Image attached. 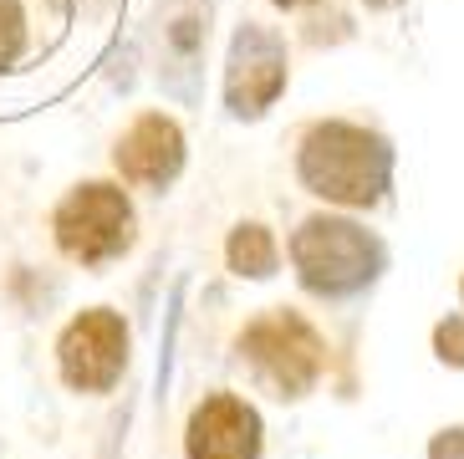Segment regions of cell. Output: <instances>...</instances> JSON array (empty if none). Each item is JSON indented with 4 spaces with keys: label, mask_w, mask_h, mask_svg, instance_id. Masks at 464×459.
<instances>
[{
    "label": "cell",
    "mask_w": 464,
    "mask_h": 459,
    "mask_svg": "<svg viewBox=\"0 0 464 459\" xmlns=\"http://www.w3.org/2000/svg\"><path fill=\"white\" fill-rule=\"evenodd\" d=\"M123 0H0V118L46 108L102 62Z\"/></svg>",
    "instance_id": "6da1fadb"
},
{
    "label": "cell",
    "mask_w": 464,
    "mask_h": 459,
    "mask_svg": "<svg viewBox=\"0 0 464 459\" xmlns=\"http://www.w3.org/2000/svg\"><path fill=\"white\" fill-rule=\"evenodd\" d=\"M296 179L316 200L342 204V210H368L393 179V149L362 122L322 118L296 138Z\"/></svg>",
    "instance_id": "7a4b0ae2"
},
{
    "label": "cell",
    "mask_w": 464,
    "mask_h": 459,
    "mask_svg": "<svg viewBox=\"0 0 464 459\" xmlns=\"http://www.w3.org/2000/svg\"><path fill=\"white\" fill-rule=\"evenodd\" d=\"M382 240L368 235L357 220L342 215H312L301 220L291 235V266H296L301 286L316 297H353L368 281H378L382 270Z\"/></svg>",
    "instance_id": "3957f363"
},
{
    "label": "cell",
    "mask_w": 464,
    "mask_h": 459,
    "mask_svg": "<svg viewBox=\"0 0 464 459\" xmlns=\"http://www.w3.org/2000/svg\"><path fill=\"white\" fill-rule=\"evenodd\" d=\"M240 357L266 388H276V398H306L322 378V367H327V342L301 311L271 307L260 311L256 322H246Z\"/></svg>",
    "instance_id": "277c9868"
},
{
    "label": "cell",
    "mask_w": 464,
    "mask_h": 459,
    "mask_svg": "<svg viewBox=\"0 0 464 459\" xmlns=\"http://www.w3.org/2000/svg\"><path fill=\"white\" fill-rule=\"evenodd\" d=\"M52 235H56V250L72 260V266H108L118 260L133 245L138 235V220H133V204L118 184H77L67 200L52 210Z\"/></svg>",
    "instance_id": "5b68a950"
},
{
    "label": "cell",
    "mask_w": 464,
    "mask_h": 459,
    "mask_svg": "<svg viewBox=\"0 0 464 459\" xmlns=\"http://www.w3.org/2000/svg\"><path fill=\"white\" fill-rule=\"evenodd\" d=\"M56 367L72 393H108L128 367V327L112 307L77 311L56 337Z\"/></svg>",
    "instance_id": "8992f818"
},
{
    "label": "cell",
    "mask_w": 464,
    "mask_h": 459,
    "mask_svg": "<svg viewBox=\"0 0 464 459\" xmlns=\"http://www.w3.org/2000/svg\"><path fill=\"white\" fill-rule=\"evenodd\" d=\"M281 87H286V46H281V36H271L266 26H240V36L230 46V72H225L230 112L256 118L281 97Z\"/></svg>",
    "instance_id": "52a82bcc"
},
{
    "label": "cell",
    "mask_w": 464,
    "mask_h": 459,
    "mask_svg": "<svg viewBox=\"0 0 464 459\" xmlns=\"http://www.w3.org/2000/svg\"><path fill=\"white\" fill-rule=\"evenodd\" d=\"M189 459H260V414L235 393H209L194 404L184 429Z\"/></svg>",
    "instance_id": "ba28073f"
},
{
    "label": "cell",
    "mask_w": 464,
    "mask_h": 459,
    "mask_svg": "<svg viewBox=\"0 0 464 459\" xmlns=\"http://www.w3.org/2000/svg\"><path fill=\"white\" fill-rule=\"evenodd\" d=\"M112 163H118V174L128 184H138V190H164L169 179L184 169V133H179V122L164 118V112L133 118V128L112 149Z\"/></svg>",
    "instance_id": "9c48e42d"
},
{
    "label": "cell",
    "mask_w": 464,
    "mask_h": 459,
    "mask_svg": "<svg viewBox=\"0 0 464 459\" xmlns=\"http://www.w3.org/2000/svg\"><path fill=\"white\" fill-rule=\"evenodd\" d=\"M225 260H230L235 276H271L276 270V240L266 225H235L230 240H225Z\"/></svg>",
    "instance_id": "30bf717a"
},
{
    "label": "cell",
    "mask_w": 464,
    "mask_h": 459,
    "mask_svg": "<svg viewBox=\"0 0 464 459\" xmlns=\"http://www.w3.org/2000/svg\"><path fill=\"white\" fill-rule=\"evenodd\" d=\"M434 347L444 363L464 367V317H450V322H439L434 327Z\"/></svg>",
    "instance_id": "8fae6325"
},
{
    "label": "cell",
    "mask_w": 464,
    "mask_h": 459,
    "mask_svg": "<svg viewBox=\"0 0 464 459\" xmlns=\"http://www.w3.org/2000/svg\"><path fill=\"white\" fill-rule=\"evenodd\" d=\"M429 459H464V429H444L429 444Z\"/></svg>",
    "instance_id": "7c38bea8"
},
{
    "label": "cell",
    "mask_w": 464,
    "mask_h": 459,
    "mask_svg": "<svg viewBox=\"0 0 464 459\" xmlns=\"http://www.w3.org/2000/svg\"><path fill=\"white\" fill-rule=\"evenodd\" d=\"M271 5H281V11H301V5H316V0H271Z\"/></svg>",
    "instance_id": "4fadbf2b"
},
{
    "label": "cell",
    "mask_w": 464,
    "mask_h": 459,
    "mask_svg": "<svg viewBox=\"0 0 464 459\" xmlns=\"http://www.w3.org/2000/svg\"><path fill=\"white\" fill-rule=\"evenodd\" d=\"M362 5H372V11H388V5H398V0H362Z\"/></svg>",
    "instance_id": "5bb4252c"
},
{
    "label": "cell",
    "mask_w": 464,
    "mask_h": 459,
    "mask_svg": "<svg viewBox=\"0 0 464 459\" xmlns=\"http://www.w3.org/2000/svg\"><path fill=\"white\" fill-rule=\"evenodd\" d=\"M459 297H464V286H459Z\"/></svg>",
    "instance_id": "9a60e30c"
}]
</instances>
